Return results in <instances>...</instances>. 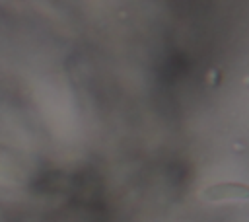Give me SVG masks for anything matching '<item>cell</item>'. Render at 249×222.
I'll return each mask as SVG.
<instances>
[{
	"mask_svg": "<svg viewBox=\"0 0 249 222\" xmlns=\"http://www.w3.org/2000/svg\"><path fill=\"white\" fill-rule=\"evenodd\" d=\"M243 84H245V86H247V88H249V76H247V78H245V80H243Z\"/></svg>",
	"mask_w": 249,
	"mask_h": 222,
	"instance_id": "cell-2",
	"label": "cell"
},
{
	"mask_svg": "<svg viewBox=\"0 0 249 222\" xmlns=\"http://www.w3.org/2000/svg\"><path fill=\"white\" fill-rule=\"evenodd\" d=\"M204 197L210 201H237L249 199V187L243 183H218L204 191Z\"/></svg>",
	"mask_w": 249,
	"mask_h": 222,
	"instance_id": "cell-1",
	"label": "cell"
}]
</instances>
